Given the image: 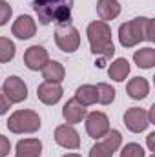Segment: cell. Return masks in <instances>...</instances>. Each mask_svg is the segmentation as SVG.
Returning <instances> with one entry per match:
<instances>
[{"instance_id": "1", "label": "cell", "mask_w": 155, "mask_h": 157, "mask_svg": "<svg viewBox=\"0 0 155 157\" xmlns=\"http://www.w3.org/2000/svg\"><path fill=\"white\" fill-rule=\"evenodd\" d=\"M75 0H33V11L42 26L71 24V9Z\"/></svg>"}, {"instance_id": "2", "label": "cell", "mask_w": 155, "mask_h": 157, "mask_svg": "<svg viewBox=\"0 0 155 157\" xmlns=\"http://www.w3.org/2000/svg\"><path fill=\"white\" fill-rule=\"evenodd\" d=\"M153 18L150 17H137L119 28V42L122 48H135L139 42H153Z\"/></svg>"}, {"instance_id": "3", "label": "cell", "mask_w": 155, "mask_h": 157, "mask_svg": "<svg viewBox=\"0 0 155 157\" xmlns=\"http://www.w3.org/2000/svg\"><path fill=\"white\" fill-rule=\"evenodd\" d=\"M86 35L89 40V49L93 55L108 60L115 55V46L112 39V28L108 22L102 20H93L86 28Z\"/></svg>"}, {"instance_id": "4", "label": "cell", "mask_w": 155, "mask_h": 157, "mask_svg": "<svg viewBox=\"0 0 155 157\" xmlns=\"http://www.w3.org/2000/svg\"><path fill=\"white\" fill-rule=\"evenodd\" d=\"M40 126H42V121L39 113L33 110H17L7 119V130L17 135L35 133L40 130Z\"/></svg>"}, {"instance_id": "5", "label": "cell", "mask_w": 155, "mask_h": 157, "mask_svg": "<svg viewBox=\"0 0 155 157\" xmlns=\"http://www.w3.org/2000/svg\"><path fill=\"white\" fill-rule=\"evenodd\" d=\"M55 44L64 53H75L80 46V33L75 26L62 24L55 29Z\"/></svg>"}, {"instance_id": "6", "label": "cell", "mask_w": 155, "mask_h": 157, "mask_svg": "<svg viewBox=\"0 0 155 157\" xmlns=\"http://www.w3.org/2000/svg\"><path fill=\"white\" fill-rule=\"evenodd\" d=\"M86 132L91 139L100 141L108 132H110V119L104 112H89L84 117Z\"/></svg>"}, {"instance_id": "7", "label": "cell", "mask_w": 155, "mask_h": 157, "mask_svg": "<svg viewBox=\"0 0 155 157\" xmlns=\"http://www.w3.org/2000/svg\"><path fill=\"white\" fill-rule=\"evenodd\" d=\"M2 91L4 95L7 97V101L11 104H18V102H24L28 99V86L26 82L17 75H11L4 80V86H2Z\"/></svg>"}, {"instance_id": "8", "label": "cell", "mask_w": 155, "mask_h": 157, "mask_svg": "<svg viewBox=\"0 0 155 157\" xmlns=\"http://www.w3.org/2000/svg\"><path fill=\"white\" fill-rule=\"evenodd\" d=\"M55 143L66 150H78L80 148V135L73 124H59L55 128Z\"/></svg>"}, {"instance_id": "9", "label": "cell", "mask_w": 155, "mask_h": 157, "mask_svg": "<svg viewBox=\"0 0 155 157\" xmlns=\"http://www.w3.org/2000/svg\"><path fill=\"white\" fill-rule=\"evenodd\" d=\"M124 124L130 132L133 133H142L148 126H150V121H148V112L142 110V108H128L124 112Z\"/></svg>"}, {"instance_id": "10", "label": "cell", "mask_w": 155, "mask_h": 157, "mask_svg": "<svg viewBox=\"0 0 155 157\" xmlns=\"http://www.w3.org/2000/svg\"><path fill=\"white\" fill-rule=\"evenodd\" d=\"M47 62H49V53H47V49L44 46L35 44V46L28 48L26 53H24V64L31 71H42V68Z\"/></svg>"}, {"instance_id": "11", "label": "cell", "mask_w": 155, "mask_h": 157, "mask_svg": "<svg viewBox=\"0 0 155 157\" xmlns=\"http://www.w3.org/2000/svg\"><path fill=\"white\" fill-rule=\"evenodd\" d=\"M62 95H64V90L57 82H46L44 80L42 84H39V88H37V97H39L40 102L46 104V106L57 104L62 99Z\"/></svg>"}, {"instance_id": "12", "label": "cell", "mask_w": 155, "mask_h": 157, "mask_svg": "<svg viewBox=\"0 0 155 157\" xmlns=\"http://www.w3.org/2000/svg\"><path fill=\"white\" fill-rule=\"evenodd\" d=\"M11 33L18 40H29L31 37H35V33H37V22L29 15H20L13 22Z\"/></svg>"}, {"instance_id": "13", "label": "cell", "mask_w": 155, "mask_h": 157, "mask_svg": "<svg viewBox=\"0 0 155 157\" xmlns=\"http://www.w3.org/2000/svg\"><path fill=\"white\" fill-rule=\"evenodd\" d=\"M86 113H88L86 106L78 104L75 99L68 101L64 104V108H62V117H64V121L68 124H78V122H82L84 117H86Z\"/></svg>"}, {"instance_id": "14", "label": "cell", "mask_w": 155, "mask_h": 157, "mask_svg": "<svg viewBox=\"0 0 155 157\" xmlns=\"http://www.w3.org/2000/svg\"><path fill=\"white\" fill-rule=\"evenodd\" d=\"M126 93L133 101H142L150 93V82L144 77H133L126 84Z\"/></svg>"}, {"instance_id": "15", "label": "cell", "mask_w": 155, "mask_h": 157, "mask_svg": "<svg viewBox=\"0 0 155 157\" xmlns=\"http://www.w3.org/2000/svg\"><path fill=\"white\" fill-rule=\"evenodd\" d=\"M40 155H42V143L39 139L28 137V139H20L17 143L15 157H40Z\"/></svg>"}, {"instance_id": "16", "label": "cell", "mask_w": 155, "mask_h": 157, "mask_svg": "<svg viewBox=\"0 0 155 157\" xmlns=\"http://www.w3.org/2000/svg\"><path fill=\"white\" fill-rule=\"evenodd\" d=\"M97 15L102 22L115 20L120 15V4L117 0H97Z\"/></svg>"}, {"instance_id": "17", "label": "cell", "mask_w": 155, "mask_h": 157, "mask_svg": "<svg viewBox=\"0 0 155 157\" xmlns=\"http://www.w3.org/2000/svg\"><path fill=\"white\" fill-rule=\"evenodd\" d=\"M66 77V70H64V66L60 64V62H57V60H49L44 68H42V78L46 80V82H57V84H60L62 80Z\"/></svg>"}, {"instance_id": "18", "label": "cell", "mask_w": 155, "mask_h": 157, "mask_svg": "<svg viewBox=\"0 0 155 157\" xmlns=\"http://www.w3.org/2000/svg\"><path fill=\"white\" fill-rule=\"evenodd\" d=\"M108 75L115 82H124L126 77L130 75V62H128V59H122V57L115 59L108 66Z\"/></svg>"}, {"instance_id": "19", "label": "cell", "mask_w": 155, "mask_h": 157, "mask_svg": "<svg viewBox=\"0 0 155 157\" xmlns=\"http://www.w3.org/2000/svg\"><path fill=\"white\" fill-rule=\"evenodd\" d=\"M73 99L77 101L78 104L86 106V108L88 106H93V104H97V90H95L93 84H82V86L77 88Z\"/></svg>"}, {"instance_id": "20", "label": "cell", "mask_w": 155, "mask_h": 157, "mask_svg": "<svg viewBox=\"0 0 155 157\" xmlns=\"http://www.w3.org/2000/svg\"><path fill=\"white\" fill-rule=\"evenodd\" d=\"M133 62L142 70H152L155 66V49L152 46L141 48L133 53Z\"/></svg>"}, {"instance_id": "21", "label": "cell", "mask_w": 155, "mask_h": 157, "mask_svg": "<svg viewBox=\"0 0 155 157\" xmlns=\"http://www.w3.org/2000/svg\"><path fill=\"white\" fill-rule=\"evenodd\" d=\"M95 90H97V102H99V104L108 106V104H112V102L115 101L117 91L112 84H108V82H99V84L95 86Z\"/></svg>"}, {"instance_id": "22", "label": "cell", "mask_w": 155, "mask_h": 157, "mask_svg": "<svg viewBox=\"0 0 155 157\" xmlns=\"http://www.w3.org/2000/svg\"><path fill=\"white\" fill-rule=\"evenodd\" d=\"M17 46L7 37H0V62H11L15 59Z\"/></svg>"}, {"instance_id": "23", "label": "cell", "mask_w": 155, "mask_h": 157, "mask_svg": "<svg viewBox=\"0 0 155 157\" xmlns=\"http://www.w3.org/2000/svg\"><path fill=\"white\" fill-rule=\"evenodd\" d=\"M102 144H104L110 152H113V154H115L117 150L120 148V144H122V135H120V132L110 128V132L102 137Z\"/></svg>"}, {"instance_id": "24", "label": "cell", "mask_w": 155, "mask_h": 157, "mask_svg": "<svg viewBox=\"0 0 155 157\" xmlns=\"http://www.w3.org/2000/svg\"><path fill=\"white\" fill-rule=\"evenodd\" d=\"M120 157H146V152L141 144L137 143H128L126 146H122Z\"/></svg>"}, {"instance_id": "25", "label": "cell", "mask_w": 155, "mask_h": 157, "mask_svg": "<svg viewBox=\"0 0 155 157\" xmlns=\"http://www.w3.org/2000/svg\"><path fill=\"white\" fill-rule=\"evenodd\" d=\"M11 15H13L11 6H9L6 0H0V28H2V26H6V24L9 22Z\"/></svg>"}, {"instance_id": "26", "label": "cell", "mask_w": 155, "mask_h": 157, "mask_svg": "<svg viewBox=\"0 0 155 157\" xmlns=\"http://www.w3.org/2000/svg\"><path fill=\"white\" fill-rule=\"evenodd\" d=\"M89 157H113V152H110L102 143H97L89 148Z\"/></svg>"}, {"instance_id": "27", "label": "cell", "mask_w": 155, "mask_h": 157, "mask_svg": "<svg viewBox=\"0 0 155 157\" xmlns=\"http://www.w3.org/2000/svg\"><path fill=\"white\" fill-rule=\"evenodd\" d=\"M9 152H11V143H9V139L0 133V157H6Z\"/></svg>"}, {"instance_id": "28", "label": "cell", "mask_w": 155, "mask_h": 157, "mask_svg": "<svg viewBox=\"0 0 155 157\" xmlns=\"http://www.w3.org/2000/svg\"><path fill=\"white\" fill-rule=\"evenodd\" d=\"M11 108V102L7 101V97L4 95V91L0 90V115H6Z\"/></svg>"}, {"instance_id": "29", "label": "cell", "mask_w": 155, "mask_h": 157, "mask_svg": "<svg viewBox=\"0 0 155 157\" xmlns=\"http://www.w3.org/2000/svg\"><path fill=\"white\" fill-rule=\"evenodd\" d=\"M146 144H148V150L155 154V132L152 133H148V137H146Z\"/></svg>"}, {"instance_id": "30", "label": "cell", "mask_w": 155, "mask_h": 157, "mask_svg": "<svg viewBox=\"0 0 155 157\" xmlns=\"http://www.w3.org/2000/svg\"><path fill=\"white\" fill-rule=\"evenodd\" d=\"M148 121H150V124H155V104L150 106V110H148Z\"/></svg>"}, {"instance_id": "31", "label": "cell", "mask_w": 155, "mask_h": 157, "mask_svg": "<svg viewBox=\"0 0 155 157\" xmlns=\"http://www.w3.org/2000/svg\"><path fill=\"white\" fill-rule=\"evenodd\" d=\"M62 157H82L80 154H66V155H62Z\"/></svg>"}, {"instance_id": "32", "label": "cell", "mask_w": 155, "mask_h": 157, "mask_svg": "<svg viewBox=\"0 0 155 157\" xmlns=\"http://www.w3.org/2000/svg\"><path fill=\"white\" fill-rule=\"evenodd\" d=\"M150 157H155V154H152V155H150Z\"/></svg>"}]
</instances>
